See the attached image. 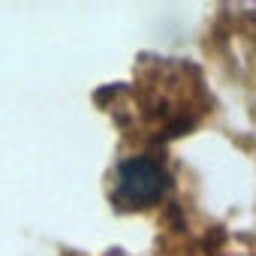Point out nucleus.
<instances>
[{
    "label": "nucleus",
    "mask_w": 256,
    "mask_h": 256,
    "mask_svg": "<svg viewBox=\"0 0 256 256\" xmlns=\"http://www.w3.org/2000/svg\"><path fill=\"white\" fill-rule=\"evenodd\" d=\"M166 193V172L148 157H130L118 166L114 196L124 208H148Z\"/></svg>",
    "instance_id": "obj_1"
}]
</instances>
